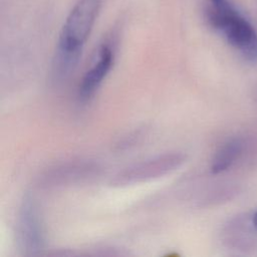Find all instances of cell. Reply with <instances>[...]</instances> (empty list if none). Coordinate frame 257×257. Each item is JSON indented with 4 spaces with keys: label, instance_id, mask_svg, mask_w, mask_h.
<instances>
[{
    "label": "cell",
    "instance_id": "obj_1",
    "mask_svg": "<svg viewBox=\"0 0 257 257\" xmlns=\"http://www.w3.org/2000/svg\"><path fill=\"white\" fill-rule=\"evenodd\" d=\"M100 6L101 0H77L66 16L52 62V76L55 81L66 79L77 66Z\"/></svg>",
    "mask_w": 257,
    "mask_h": 257
},
{
    "label": "cell",
    "instance_id": "obj_5",
    "mask_svg": "<svg viewBox=\"0 0 257 257\" xmlns=\"http://www.w3.org/2000/svg\"><path fill=\"white\" fill-rule=\"evenodd\" d=\"M114 58V41L113 39H106L98 46L90 66L79 82L77 94L81 101H87L94 95L112 68Z\"/></svg>",
    "mask_w": 257,
    "mask_h": 257
},
{
    "label": "cell",
    "instance_id": "obj_6",
    "mask_svg": "<svg viewBox=\"0 0 257 257\" xmlns=\"http://www.w3.org/2000/svg\"><path fill=\"white\" fill-rule=\"evenodd\" d=\"M97 171V166L87 161L68 162L49 170L43 178L48 187L70 185L89 179Z\"/></svg>",
    "mask_w": 257,
    "mask_h": 257
},
{
    "label": "cell",
    "instance_id": "obj_7",
    "mask_svg": "<svg viewBox=\"0 0 257 257\" xmlns=\"http://www.w3.org/2000/svg\"><path fill=\"white\" fill-rule=\"evenodd\" d=\"M243 151L244 141L241 138L228 140L215 153L211 162V172L218 175L227 171L237 162Z\"/></svg>",
    "mask_w": 257,
    "mask_h": 257
},
{
    "label": "cell",
    "instance_id": "obj_2",
    "mask_svg": "<svg viewBox=\"0 0 257 257\" xmlns=\"http://www.w3.org/2000/svg\"><path fill=\"white\" fill-rule=\"evenodd\" d=\"M205 14L210 26L243 54L257 41L252 25L229 0H208Z\"/></svg>",
    "mask_w": 257,
    "mask_h": 257
},
{
    "label": "cell",
    "instance_id": "obj_4",
    "mask_svg": "<svg viewBox=\"0 0 257 257\" xmlns=\"http://www.w3.org/2000/svg\"><path fill=\"white\" fill-rule=\"evenodd\" d=\"M16 238L19 248L27 254H35L44 246V231L40 214L33 198L26 196L20 206L16 222Z\"/></svg>",
    "mask_w": 257,
    "mask_h": 257
},
{
    "label": "cell",
    "instance_id": "obj_3",
    "mask_svg": "<svg viewBox=\"0 0 257 257\" xmlns=\"http://www.w3.org/2000/svg\"><path fill=\"white\" fill-rule=\"evenodd\" d=\"M185 161L186 156L179 152L162 154L119 171L110 184L113 187H127L156 180L178 170Z\"/></svg>",
    "mask_w": 257,
    "mask_h": 257
},
{
    "label": "cell",
    "instance_id": "obj_8",
    "mask_svg": "<svg viewBox=\"0 0 257 257\" xmlns=\"http://www.w3.org/2000/svg\"><path fill=\"white\" fill-rule=\"evenodd\" d=\"M252 225L257 230V212H255L254 215L252 216Z\"/></svg>",
    "mask_w": 257,
    "mask_h": 257
}]
</instances>
